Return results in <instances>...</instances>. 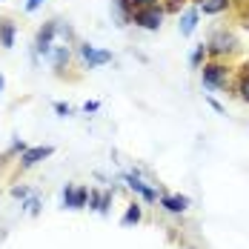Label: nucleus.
<instances>
[{"mask_svg": "<svg viewBox=\"0 0 249 249\" xmlns=\"http://www.w3.org/2000/svg\"><path fill=\"white\" fill-rule=\"evenodd\" d=\"M132 20L141 26V29H149V32H155V29H160V20H163V9L155 3V6H138L135 12H132Z\"/></svg>", "mask_w": 249, "mask_h": 249, "instance_id": "f257e3e1", "label": "nucleus"}, {"mask_svg": "<svg viewBox=\"0 0 249 249\" xmlns=\"http://www.w3.org/2000/svg\"><path fill=\"white\" fill-rule=\"evenodd\" d=\"M54 35H57V20H49V23H43L37 29V35H35V57H37V54L49 57L52 49H54V46H52Z\"/></svg>", "mask_w": 249, "mask_h": 249, "instance_id": "f03ea898", "label": "nucleus"}, {"mask_svg": "<svg viewBox=\"0 0 249 249\" xmlns=\"http://www.w3.org/2000/svg\"><path fill=\"white\" fill-rule=\"evenodd\" d=\"M229 83V69L224 63H206L203 66V86L206 89H224Z\"/></svg>", "mask_w": 249, "mask_h": 249, "instance_id": "7ed1b4c3", "label": "nucleus"}, {"mask_svg": "<svg viewBox=\"0 0 249 249\" xmlns=\"http://www.w3.org/2000/svg\"><path fill=\"white\" fill-rule=\"evenodd\" d=\"M235 46H238V40H235V35L226 32V29H218V32L212 35V40L206 43V49L212 52V54H229V52H235Z\"/></svg>", "mask_w": 249, "mask_h": 249, "instance_id": "20e7f679", "label": "nucleus"}, {"mask_svg": "<svg viewBox=\"0 0 249 249\" xmlns=\"http://www.w3.org/2000/svg\"><path fill=\"white\" fill-rule=\"evenodd\" d=\"M77 54L83 57L86 69H95V66H103V63L112 60V52H100V49H95V46H89V43H80V46H77Z\"/></svg>", "mask_w": 249, "mask_h": 249, "instance_id": "39448f33", "label": "nucleus"}, {"mask_svg": "<svg viewBox=\"0 0 249 249\" xmlns=\"http://www.w3.org/2000/svg\"><path fill=\"white\" fill-rule=\"evenodd\" d=\"M86 200H89V189L86 186H66L63 189V203L69 209H83Z\"/></svg>", "mask_w": 249, "mask_h": 249, "instance_id": "423d86ee", "label": "nucleus"}, {"mask_svg": "<svg viewBox=\"0 0 249 249\" xmlns=\"http://www.w3.org/2000/svg\"><path fill=\"white\" fill-rule=\"evenodd\" d=\"M52 152H54L52 146H35V149L20 152V169H32L35 163H40L43 158H49Z\"/></svg>", "mask_w": 249, "mask_h": 249, "instance_id": "0eeeda50", "label": "nucleus"}, {"mask_svg": "<svg viewBox=\"0 0 249 249\" xmlns=\"http://www.w3.org/2000/svg\"><path fill=\"white\" fill-rule=\"evenodd\" d=\"M132 12H135V0H112V15L118 26H126V20H132Z\"/></svg>", "mask_w": 249, "mask_h": 249, "instance_id": "6e6552de", "label": "nucleus"}, {"mask_svg": "<svg viewBox=\"0 0 249 249\" xmlns=\"http://www.w3.org/2000/svg\"><path fill=\"white\" fill-rule=\"evenodd\" d=\"M0 46L3 49L15 46V23L12 20H0Z\"/></svg>", "mask_w": 249, "mask_h": 249, "instance_id": "1a4fd4ad", "label": "nucleus"}, {"mask_svg": "<svg viewBox=\"0 0 249 249\" xmlns=\"http://www.w3.org/2000/svg\"><path fill=\"white\" fill-rule=\"evenodd\" d=\"M49 57H52L54 72H63V69H66V63H69V49H66V46H54Z\"/></svg>", "mask_w": 249, "mask_h": 249, "instance_id": "9d476101", "label": "nucleus"}, {"mask_svg": "<svg viewBox=\"0 0 249 249\" xmlns=\"http://www.w3.org/2000/svg\"><path fill=\"white\" fill-rule=\"evenodd\" d=\"M163 203V209H169V212H183L186 206H189V198H183V195H166V198H160Z\"/></svg>", "mask_w": 249, "mask_h": 249, "instance_id": "9b49d317", "label": "nucleus"}, {"mask_svg": "<svg viewBox=\"0 0 249 249\" xmlns=\"http://www.w3.org/2000/svg\"><path fill=\"white\" fill-rule=\"evenodd\" d=\"M229 3L232 0H200V12L203 15H221L229 9Z\"/></svg>", "mask_w": 249, "mask_h": 249, "instance_id": "f8f14e48", "label": "nucleus"}, {"mask_svg": "<svg viewBox=\"0 0 249 249\" xmlns=\"http://www.w3.org/2000/svg\"><path fill=\"white\" fill-rule=\"evenodd\" d=\"M198 26V9H189L183 18H180V35H192Z\"/></svg>", "mask_w": 249, "mask_h": 249, "instance_id": "ddd939ff", "label": "nucleus"}, {"mask_svg": "<svg viewBox=\"0 0 249 249\" xmlns=\"http://www.w3.org/2000/svg\"><path fill=\"white\" fill-rule=\"evenodd\" d=\"M126 180H129V186H132L135 192H141V195H143V198H146V200H158V192H155V189H149L146 183H141V180H138L135 175H129Z\"/></svg>", "mask_w": 249, "mask_h": 249, "instance_id": "4468645a", "label": "nucleus"}, {"mask_svg": "<svg viewBox=\"0 0 249 249\" xmlns=\"http://www.w3.org/2000/svg\"><path fill=\"white\" fill-rule=\"evenodd\" d=\"M138 221H141V206L135 203V206H129V209H126V215H124V221H121V224L132 226V224H138Z\"/></svg>", "mask_w": 249, "mask_h": 249, "instance_id": "2eb2a0df", "label": "nucleus"}, {"mask_svg": "<svg viewBox=\"0 0 249 249\" xmlns=\"http://www.w3.org/2000/svg\"><path fill=\"white\" fill-rule=\"evenodd\" d=\"M206 46H203V43H200V46H195V52H192V54H189V63H192V69H198L200 63H203V57H206Z\"/></svg>", "mask_w": 249, "mask_h": 249, "instance_id": "dca6fc26", "label": "nucleus"}, {"mask_svg": "<svg viewBox=\"0 0 249 249\" xmlns=\"http://www.w3.org/2000/svg\"><path fill=\"white\" fill-rule=\"evenodd\" d=\"M54 112H57L60 118H69V115H72V106H69V103H54Z\"/></svg>", "mask_w": 249, "mask_h": 249, "instance_id": "f3484780", "label": "nucleus"}, {"mask_svg": "<svg viewBox=\"0 0 249 249\" xmlns=\"http://www.w3.org/2000/svg\"><path fill=\"white\" fill-rule=\"evenodd\" d=\"M40 6H43V0H26V12H29V15H32V12H37V9H40Z\"/></svg>", "mask_w": 249, "mask_h": 249, "instance_id": "a211bd4d", "label": "nucleus"}, {"mask_svg": "<svg viewBox=\"0 0 249 249\" xmlns=\"http://www.w3.org/2000/svg\"><path fill=\"white\" fill-rule=\"evenodd\" d=\"M241 98H244V100L249 103V75L244 77V80H241Z\"/></svg>", "mask_w": 249, "mask_h": 249, "instance_id": "6ab92c4d", "label": "nucleus"}, {"mask_svg": "<svg viewBox=\"0 0 249 249\" xmlns=\"http://www.w3.org/2000/svg\"><path fill=\"white\" fill-rule=\"evenodd\" d=\"M26 209H29V212L35 215V212L40 209V200H37V198H29V200H26Z\"/></svg>", "mask_w": 249, "mask_h": 249, "instance_id": "aec40b11", "label": "nucleus"}, {"mask_svg": "<svg viewBox=\"0 0 249 249\" xmlns=\"http://www.w3.org/2000/svg\"><path fill=\"white\" fill-rule=\"evenodd\" d=\"M12 195H15V198H29V189H26V186H15Z\"/></svg>", "mask_w": 249, "mask_h": 249, "instance_id": "412c9836", "label": "nucleus"}, {"mask_svg": "<svg viewBox=\"0 0 249 249\" xmlns=\"http://www.w3.org/2000/svg\"><path fill=\"white\" fill-rule=\"evenodd\" d=\"M98 109H100V103H98V100H89V103L83 106V112H86V115H89V112H98Z\"/></svg>", "mask_w": 249, "mask_h": 249, "instance_id": "4be33fe9", "label": "nucleus"}, {"mask_svg": "<svg viewBox=\"0 0 249 249\" xmlns=\"http://www.w3.org/2000/svg\"><path fill=\"white\" fill-rule=\"evenodd\" d=\"M155 3H158V0H135V9H138V6H155Z\"/></svg>", "mask_w": 249, "mask_h": 249, "instance_id": "5701e85b", "label": "nucleus"}, {"mask_svg": "<svg viewBox=\"0 0 249 249\" xmlns=\"http://www.w3.org/2000/svg\"><path fill=\"white\" fill-rule=\"evenodd\" d=\"M0 89H3V75H0Z\"/></svg>", "mask_w": 249, "mask_h": 249, "instance_id": "b1692460", "label": "nucleus"}]
</instances>
